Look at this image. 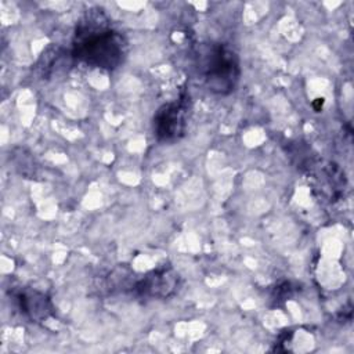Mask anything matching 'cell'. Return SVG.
<instances>
[{
    "instance_id": "1",
    "label": "cell",
    "mask_w": 354,
    "mask_h": 354,
    "mask_svg": "<svg viewBox=\"0 0 354 354\" xmlns=\"http://www.w3.org/2000/svg\"><path fill=\"white\" fill-rule=\"evenodd\" d=\"M124 55L123 37L108 28L84 26L76 32L73 57L95 68L113 69Z\"/></svg>"
},
{
    "instance_id": "2",
    "label": "cell",
    "mask_w": 354,
    "mask_h": 354,
    "mask_svg": "<svg viewBox=\"0 0 354 354\" xmlns=\"http://www.w3.org/2000/svg\"><path fill=\"white\" fill-rule=\"evenodd\" d=\"M202 72L210 91L227 95L235 90L239 82L241 68L238 57L223 44L212 46L203 57Z\"/></svg>"
},
{
    "instance_id": "3",
    "label": "cell",
    "mask_w": 354,
    "mask_h": 354,
    "mask_svg": "<svg viewBox=\"0 0 354 354\" xmlns=\"http://www.w3.org/2000/svg\"><path fill=\"white\" fill-rule=\"evenodd\" d=\"M188 105L178 100L163 105L153 118V131L159 141H174L184 134Z\"/></svg>"
},
{
    "instance_id": "4",
    "label": "cell",
    "mask_w": 354,
    "mask_h": 354,
    "mask_svg": "<svg viewBox=\"0 0 354 354\" xmlns=\"http://www.w3.org/2000/svg\"><path fill=\"white\" fill-rule=\"evenodd\" d=\"M18 301L21 311L32 319H40L43 317H47V311L51 310L47 297L37 292L19 293Z\"/></svg>"
},
{
    "instance_id": "5",
    "label": "cell",
    "mask_w": 354,
    "mask_h": 354,
    "mask_svg": "<svg viewBox=\"0 0 354 354\" xmlns=\"http://www.w3.org/2000/svg\"><path fill=\"white\" fill-rule=\"evenodd\" d=\"M174 279L176 275H170L167 271L163 272H155V275L145 278L141 282V290L144 293H151V295H167V289L174 288Z\"/></svg>"
}]
</instances>
